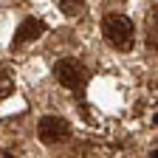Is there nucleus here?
I'll return each mask as SVG.
<instances>
[{"mask_svg":"<svg viewBox=\"0 0 158 158\" xmlns=\"http://www.w3.org/2000/svg\"><path fill=\"white\" fill-rule=\"evenodd\" d=\"M14 90V71L9 65H0V99H6Z\"/></svg>","mask_w":158,"mask_h":158,"instance_id":"nucleus-5","label":"nucleus"},{"mask_svg":"<svg viewBox=\"0 0 158 158\" xmlns=\"http://www.w3.org/2000/svg\"><path fill=\"white\" fill-rule=\"evenodd\" d=\"M71 127L62 116H45V118H40V124H37V135L43 138L45 144H56V141H62V138H68Z\"/></svg>","mask_w":158,"mask_h":158,"instance_id":"nucleus-3","label":"nucleus"},{"mask_svg":"<svg viewBox=\"0 0 158 158\" xmlns=\"http://www.w3.org/2000/svg\"><path fill=\"white\" fill-rule=\"evenodd\" d=\"M43 31H45L43 20L28 17V20H23V23H20V28H17V34H14V45H23V43H28V40H37Z\"/></svg>","mask_w":158,"mask_h":158,"instance_id":"nucleus-4","label":"nucleus"},{"mask_svg":"<svg viewBox=\"0 0 158 158\" xmlns=\"http://www.w3.org/2000/svg\"><path fill=\"white\" fill-rule=\"evenodd\" d=\"M59 9H62L68 17H76L85 11V0H59Z\"/></svg>","mask_w":158,"mask_h":158,"instance_id":"nucleus-7","label":"nucleus"},{"mask_svg":"<svg viewBox=\"0 0 158 158\" xmlns=\"http://www.w3.org/2000/svg\"><path fill=\"white\" fill-rule=\"evenodd\" d=\"M54 73H56V82L65 85V88H71V90L82 88L88 82V71L79 65L76 59H59L56 68H54Z\"/></svg>","mask_w":158,"mask_h":158,"instance_id":"nucleus-2","label":"nucleus"},{"mask_svg":"<svg viewBox=\"0 0 158 158\" xmlns=\"http://www.w3.org/2000/svg\"><path fill=\"white\" fill-rule=\"evenodd\" d=\"M102 34L116 51H130L133 48V23L122 14H107L102 20Z\"/></svg>","mask_w":158,"mask_h":158,"instance_id":"nucleus-1","label":"nucleus"},{"mask_svg":"<svg viewBox=\"0 0 158 158\" xmlns=\"http://www.w3.org/2000/svg\"><path fill=\"white\" fill-rule=\"evenodd\" d=\"M147 40L152 48H158V9L147 17Z\"/></svg>","mask_w":158,"mask_h":158,"instance_id":"nucleus-6","label":"nucleus"}]
</instances>
